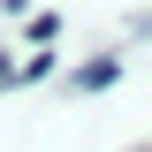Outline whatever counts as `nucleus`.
<instances>
[{
    "label": "nucleus",
    "instance_id": "1",
    "mask_svg": "<svg viewBox=\"0 0 152 152\" xmlns=\"http://www.w3.org/2000/svg\"><path fill=\"white\" fill-rule=\"evenodd\" d=\"M114 76H122V53H99V61H84V69H76V84H69V91H107Z\"/></svg>",
    "mask_w": 152,
    "mask_h": 152
},
{
    "label": "nucleus",
    "instance_id": "2",
    "mask_svg": "<svg viewBox=\"0 0 152 152\" xmlns=\"http://www.w3.org/2000/svg\"><path fill=\"white\" fill-rule=\"evenodd\" d=\"M23 31H31L38 46H53V38H61V15H53V8H38V15H23Z\"/></svg>",
    "mask_w": 152,
    "mask_h": 152
},
{
    "label": "nucleus",
    "instance_id": "3",
    "mask_svg": "<svg viewBox=\"0 0 152 152\" xmlns=\"http://www.w3.org/2000/svg\"><path fill=\"white\" fill-rule=\"evenodd\" d=\"M8 84H15V69H8V53H0V91H8Z\"/></svg>",
    "mask_w": 152,
    "mask_h": 152
}]
</instances>
